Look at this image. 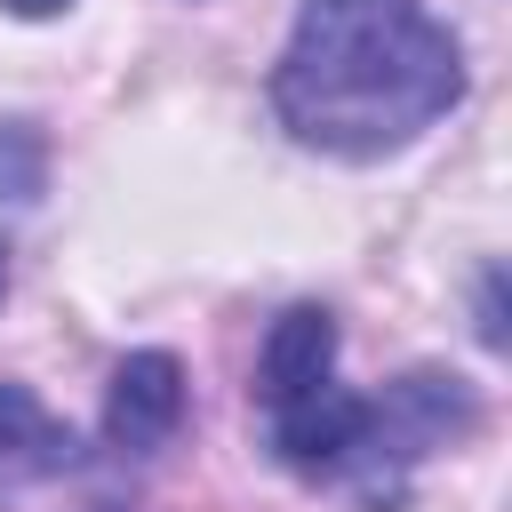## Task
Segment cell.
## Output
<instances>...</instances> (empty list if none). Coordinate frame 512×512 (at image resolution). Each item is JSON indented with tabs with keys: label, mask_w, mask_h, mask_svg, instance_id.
<instances>
[{
	"label": "cell",
	"mask_w": 512,
	"mask_h": 512,
	"mask_svg": "<svg viewBox=\"0 0 512 512\" xmlns=\"http://www.w3.org/2000/svg\"><path fill=\"white\" fill-rule=\"evenodd\" d=\"M264 96L304 152L368 168L464 104V40L424 0H304Z\"/></svg>",
	"instance_id": "cell-1"
},
{
	"label": "cell",
	"mask_w": 512,
	"mask_h": 512,
	"mask_svg": "<svg viewBox=\"0 0 512 512\" xmlns=\"http://www.w3.org/2000/svg\"><path fill=\"white\" fill-rule=\"evenodd\" d=\"M472 432H480V392H472L456 368H408V376H392V384L368 400L352 472L368 480V504L392 512L408 464H424L432 448H456V440H472Z\"/></svg>",
	"instance_id": "cell-2"
},
{
	"label": "cell",
	"mask_w": 512,
	"mask_h": 512,
	"mask_svg": "<svg viewBox=\"0 0 512 512\" xmlns=\"http://www.w3.org/2000/svg\"><path fill=\"white\" fill-rule=\"evenodd\" d=\"M184 360L168 352V344H144V352H128L120 368H112V384H104V448H120V456H152V448H168L176 432H184Z\"/></svg>",
	"instance_id": "cell-3"
},
{
	"label": "cell",
	"mask_w": 512,
	"mask_h": 512,
	"mask_svg": "<svg viewBox=\"0 0 512 512\" xmlns=\"http://www.w3.org/2000/svg\"><path fill=\"white\" fill-rule=\"evenodd\" d=\"M272 424V456L304 480H328V472H352V448H360V424H368V392H344L336 376L312 384V392H288L264 408Z\"/></svg>",
	"instance_id": "cell-4"
},
{
	"label": "cell",
	"mask_w": 512,
	"mask_h": 512,
	"mask_svg": "<svg viewBox=\"0 0 512 512\" xmlns=\"http://www.w3.org/2000/svg\"><path fill=\"white\" fill-rule=\"evenodd\" d=\"M72 464H80L72 424H56L32 384H0V496L8 488H32V480H56Z\"/></svg>",
	"instance_id": "cell-5"
},
{
	"label": "cell",
	"mask_w": 512,
	"mask_h": 512,
	"mask_svg": "<svg viewBox=\"0 0 512 512\" xmlns=\"http://www.w3.org/2000/svg\"><path fill=\"white\" fill-rule=\"evenodd\" d=\"M256 376H264V384H256L264 408L288 400V392L328 384V376H336V312H328V304H288V312L272 320V336H264Z\"/></svg>",
	"instance_id": "cell-6"
},
{
	"label": "cell",
	"mask_w": 512,
	"mask_h": 512,
	"mask_svg": "<svg viewBox=\"0 0 512 512\" xmlns=\"http://www.w3.org/2000/svg\"><path fill=\"white\" fill-rule=\"evenodd\" d=\"M48 192V136L32 120H0V200H40Z\"/></svg>",
	"instance_id": "cell-7"
},
{
	"label": "cell",
	"mask_w": 512,
	"mask_h": 512,
	"mask_svg": "<svg viewBox=\"0 0 512 512\" xmlns=\"http://www.w3.org/2000/svg\"><path fill=\"white\" fill-rule=\"evenodd\" d=\"M472 328H480V344H488V352H504V264H488V272H480V304H472Z\"/></svg>",
	"instance_id": "cell-8"
},
{
	"label": "cell",
	"mask_w": 512,
	"mask_h": 512,
	"mask_svg": "<svg viewBox=\"0 0 512 512\" xmlns=\"http://www.w3.org/2000/svg\"><path fill=\"white\" fill-rule=\"evenodd\" d=\"M0 8H8V16H24V24H48V16H64L72 0H0Z\"/></svg>",
	"instance_id": "cell-9"
},
{
	"label": "cell",
	"mask_w": 512,
	"mask_h": 512,
	"mask_svg": "<svg viewBox=\"0 0 512 512\" xmlns=\"http://www.w3.org/2000/svg\"><path fill=\"white\" fill-rule=\"evenodd\" d=\"M8 280H16V248L0 240V304H8Z\"/></svg>",
	"instance_id": "cell-10"
}]
</instances>
